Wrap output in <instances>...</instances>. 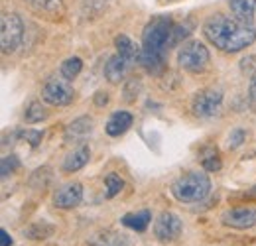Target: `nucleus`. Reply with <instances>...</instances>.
I'll return each instance as SVG.
<instances>
[{
	"label": "nucleus",
	"mask_w": 256,
	"mask_h": 246,
	"mask_svg": "<svg viewBox=\"0 0 256 246\" xmlns=\"http://www.w3.org/2000/svg\"><path fill=\"white\" fill-rule=\"evenodd\" d=\"M205 38L224 54H236L256 42L254 24H244L234 16L215 14L203 24Z\"/></svg>",
	"instance_id": "1"
},
{
	"label": "nucleus",
	"mask_w": 256,
	"mask_h": 246,
	"mask_svg": "<svg viewBox=\"0 0 256 246\" xmlns=\"http://www.w3.org/2000/svg\"><path fill=\"white\" fill-rule=\"evenodd\" d=\"M174 20L170 16H156L152 18L142 32V50L168 54L174 48Z\"/></svg>",
	"instance_id": "2"
},
{
	"label": "nucleus",
	"mask_w": 256,
	"mask_h": 246,
	"mask_svg": "<svg viewBox=\"0 0 256 246\" xmlns=\"http://www.w3.org/2000/svg\"><path fill=\"white\" fill-rule=\"evenodd\" d=\"M211 193V180L205 172H190L176 180L172 195L182 203H199Z\"/></svg>",
	"instance_id": "3"
},
{
	"label": "nucleus",
	"mask_w": 256,
	"mask_h": 246,
	"mask_svg": "<svg viewBox=\"0 0 256 246\" xmlns=\"http://www.w3.org/2000/svg\"><path fill=\"white\" fill-rule=\"evenodd\" d=\"M178 63L188 73H203L211 63V56H209V50L201 42L193 40V42H188L180 48Z\"/></svg>",
	"instance_id": "4"
},
{
	"label": "nucleus",
	"mask_w": 256,
	"mask_h": 246,
	"mask_svg": "<svg viewBox=\"0 0 256 246\" xmlns=\"http://www.w3.org/2000/svg\"><path fill=\"white\" fill-rule=\"evenodd\" d=\"M221 108H223V92L219 89H215V87H209V89L195 92V96L192 100L193 114L197 118H203V120L219 116Z\"/></svg>",
	"instance_id": "5"
},
{
	"label": "nucleus",
	"mask_w": 256,
	"mask_h": 246,
	"mask_svg": "<svg viewBox=\"0 0 256 246\" xmlns=\"http://www.w3.org/2000/svg\"><path fill=\"white\" fill-rule=\"evenodd\" d=\"M24 40V22L18 14H2L0 18V46L4 54H12Z\"/></svg>",
	"instance_id": "6"
},
{
	"label": "nucleus",
	"mask_w": 256,
	"mask_h": 246,
	"mask_svg": "<svg viewBox=\"0 0 256 246\" xmlns=\"http://www.w3.org/2000/svg\"><path fill=\"white\" fill-rule=\"evenodd\" d=\"M42 98L52 106H67L73 102L75 91L67 79H50L42 89Z\"/></svg>",
	"instance_id": "7"
},
{
	"label": "nucleus",
	"mask_w": 256,
	"mask_h": 246,
	"mask_svg": "<svg viewBox=\"0 0 256 246\" xmlns=\"http://www.w3.org/2000/svg\"><path fill=\"white\" fill-rule=\"evenodd\" d=\"M182 230H184L182 218H180V215H176L172 211H164L156 218V222H154V234H156V238L160 242H174V240H178Z\"/></svg>",
	"instance_id": "8"
},
{
	"label": "nucleus",
	"mask_w": 256,
	"mask_h": 246,
	"mask_svg": "<svg viewBox=\"0 0 256 246\" xmlns=\"http://www.w3.org/2000/svg\"><path fill=\"white\" fill-rule=\"evenodd\" d=\"M221 222L224 226L236 228V230H246L256 224V209L252 207H236L228 209L221 215Z\"/></svg>",
	"instance_id": "9"
},
{
	"label": "nucleus",
	"mask_w": 256,
	"mask_h": 246,
	"mask_svg": "<svg viewBox=\"0 0 256 246\" xmlns=\"http://www.w3.org/2000/svg\"><path fill=\"white\" fill-rule=\"evenodd\" d=\"M83 201V185L73 182L60 187L54 195V203L58 209H73Z\"/></svg>",
	"instance_id": "10"
},
{
	"label": "nucleus",
	"mask_w": 256,
	"mask_h": 246,
	"mask_svg": "<svg viewBox=\"0 0 256 246\" xmlns=\"http://www.w3.org/2000/svg\"><path fill=\"white\" fill-rule=\"evenodd\" d=\"M93 118L91 116H79V118H75L73 122L69 124L67 128H65V142H81V140H85L91 132H93Z\"/></svg>",
	"instance_id": "11"
},
{
	"label": "nucleus",
	"mask_w": 256,
	"mask_h": 246,
	"mask_svg": "<svg viewBox=\"0 0 256 246\" xmlns=\"http://www.w3.org/2000/svg\"><path fill=\"white\" fill-rule=\"evenodd\" d=\"M132 122H134V118H132L130 112H126V110H116V112H112L110 118L106 120L104 130H106L108 136L116 138V136H122L128 128L132 126Z\"/></svg>",
	"instance_id": "12"
},
{
	"label": "nucleus",
	"mask_w": 256,
	"mask_h": 246,
	"mask_svg": "<svg viewBox=\"0 0 256 246\" xmlns=\"http://www.w3.org/2000/svg\"><path fill=\"white\" fill-rule=\"evenodd\" d=\"M130 65H132V63L126 62L122 56L116 54V56L108 58V62L104 63V77H106L110 83H120Z\"/></svg>",
	"instance_id": "13"
},
{
	"label": "nucleus",
	"mask_w": 256,
	"mask_h": 246,
	"mask_svg": "<svg viewBox=\"0 0 256 246\" xmlns=\"http://www.w3.org/2000/svg\"><path fill=\"white\" fill-rule=\"evenodd\" d=\"M228 6H230V12L234 14L236 20H240L244 24L254 22L256 0H228Z\"/></svg>",
	"instance_id": "14"
},
{
	"label": "nucleus",
	"mask_w": 256,
	"mask_h": 246,
	"mask_svg": "<svg viewBox=\"0 0 256 246\" xmlns=\"http://www.w3.org/2000/svg\"><path fill=\"white\" fill-rule=\"evenodd\" d=\"M89 246H128V240L124 234L116 232V230H100L89 238Z\"/></svg>",
	"instance_id": "15"
},
{
	"label": "nucleus",
	"mask_w": 256,
	"mask_h": 246,
	"mask_svg": "<svg viewBox=\"0 0 256 246\" xmlns=\"http://www.w3.org/2000/svg\"><path fill=\"white\" fill-rule=\"evenodd\" d=\"M138 63L152 75H160L162 71L166 69V54H158V52H148L142 50L140 52V60Z\"/></svg>",
	"instance_id": "16"
},
{
	"label": "nucleus",
	"mask_w": 256,
	"mask_h": 246,
	"mask_svg": "<svg viewBox=\"0 0 256 246\" xmlns=\"http://www.w3.org/2000/svg\"><path fill=\"white\" fill-rule=\"evenodd\" d=\"M114 46H116V50H118V56H122L126 62L136 63L138 60H140V52H142V48H138V46H136L128 36H124V34L116 36Z\"/></svg>",
	"instance_id": "17"
},
{
	"label": "nucleus",
	"mask_w": 256,
	"mask_h": 246,
	"mask_svg": "<svg viewBox=\"0 0 256 246\" xmlns=\"http://www.w3.org/2000/svg\"><path fill=\"white\" fill-rule=\"evenodd\" d=\"M89 158H91V150H89L87 146H79L77 150H73L71 154L65 158L64 170L65 172H69V174H71V172H79L81 168L87 166Z\"/></svg>",
	"instance_id": "18"
},
{
	"label": "nucleus",
	"mask_w": 256,
	"mask_h": 246,
	"mask_svg": "<svg viewBox=\"0 0 256 246\" xmlns=\"http://www.w3.org/2000/svg\"><path fill=\"white\" fill-rule=\"evenodd\" d=\"M150 220H152V213H150L148 209L138 211V213H130V215H124L120 218V222H122L124 226L136 230V232H144V230L148 228Z\"/></svg>",
	"instance_id": "19"
},
{
	"label": "nucleus",
	"mask_w": 256,
	"mask_h": 246,
	"mask_svg": "<svg viewBox=\"0 0 256 246\" xmlns=\"http://www.w3.org/2000/svg\"><path fill=\"white\" fill-rule=\"evenodd\" d=\"M30 8L44 16H60L64 12V0H26Z\"/></svg>",
	"instance_id": "20"
},
{
	"label": "nucleus",
	"mask_w": 256,
	"mask_h": 246,
	"mask_svg": "<svg viewBox=\"0 0 256 246\" xmlns=\"http://www.w3.org/2000/svg\"><path fill=\"white\" fill-rule=\"evenodd\" d=\"M48 118V110L42 106V102H38V100H34L30 102V106L26 108V112H24V120L28 124H36V122H42V120H46Z\"/></svg>",
	"instance_id": "21"
},
{
	"label": "nucleus",
	"mask_w": 256,
	"mask_h": 246,
	"mask_svg": "<svg viewBox=\"0 0 256 246\" xmlns=\"http://www.w3.org/2000/svg\"><path fill=\"white\" fill-rule=\"evenodd\" d=\"M81 69H83V62L79 60V58H69V60H65L62 63V77L67 79V81H73L79 73H81Z\"/></svg>",
	"instance_id": "22"
},
{
	"label": "nucleus",
	"mask_w": 256,
	"mask_h": 246,
	"mask_svg": "<svg viewBox=\"0 0 256 246\" xmlns=\"http://www.w3.org/2000/svg\"><path fill=\"white\" fill-rule=\"evenodd\" d=\"M52 234H54V226L48 224V222H38V224H34L26 230V236L34 238V240H44V238H48Z\"/></svg>",
	"instance_id": "23"
},
{
	"label": "nucleus",
	"mask_w": 256,
	"mask_h": 246,
	"mask_svg": "<svg viewBox=\"0 0 256 246\" xmlns=\"http://www.w3.org/2000/svg\"><path fill=\"white\" fill-rule=\"evenodd\" d=\"M104 185H106V197L110 199V197H114V195H118V193L122 191L124 182H122L116 174H108V176L104 178Z\"/></svg>",
	"instance_id": "24"
},
{
	"label": "nucleus",
	"mask_w": 256,
	"mask_h": 246,
	"mask_svg": "<svg viewBox=\"0 0 256 246\" xmlns=\"http://www.w3.org/2000/svg\"><path fill=\"white\" fill-rule=\"evenodd\" d=\"M20 168V160L18 156H6L2 158V164H0V172H2V178H8L10 174H14L16 170Z\"/></svg>",
	"instance_id": "25"
},
{
	"label": "nucleus",
	"mask_w": 256,
	"mask_h": 246,
	"mask_svg": "<svg viewBox=\"0 0 256 246\" xmlns=\"http://www.w3.org/2000/svg\"><path fill=\"white\" fill-rule=\"evenodd\" d=\"M18 138L30 142L32 148H38L40 142L44 140V132H42V130H22V132H18Z\"/></svg>",
	"instance_id": "26"
},
{
	"label": "nucleus",
	"mask_w": 256,
	"mask_h": 246,
	"mask_svg": "<svg viewBox=\"0 0 256 246\" xmlns=\"http://www.w3.org/2000/svg\"><path fill=\"white\" fill-rule=\"evenodd\" d=\"M244 140H246L244 130H242V128H234V130L230 132V136H228V148H230V150H236V148H240V146L244 144Z\"/></svg>",
	"instance_id": "27"
},
{
	"label": "nucleus",
	"mask_w": 256,
	"mask_h": 246,
	"mask_svg": "<svg viewBox=\"0 0 256 246\" xmlns=\"http://www.w3.org/2000/svg\"><path fill=\"white\" fill-rule=\"evenodd\" d=\"M203 168H205V172H219V170H221L219 154L215 152V154L209 156V158H203Z\"/></svg>",
	"instance_id": "28"
},
{
	"label": "nucleus",
	"mask_w": 256,
	"mask_h": 246,
	"mask_svg": "<svg viewBox=\"0 0 256 246\" xmlns=\"http://www.w3.org/2000/svg\"><path fill=\"white\" fill-rule=\"evenodd\" d=\"M246 79H248V100L256 108V69L250 75H246Z\"/></svg>",
	"instance_id": "29"
},
{
	"label": "nucleus",
	"mask_w": 256,
	"mask_h": 246,
	"mask_svg": "<svg viewBox=\"0 0 256 246\" xmlns=\"http://www.w3.org/2000/svg\"><path fill=\"white\" fill-rule=\"evenodd\" d=\"M106 102H108V96H106V92H96L95 94V104L96 106H104V104H106Z\"/></svg>",
	"instance_id": "30"
},
{
	"label": "nucleus",
	"mask_w": 256,
	"mask_h": 246,
	"mask_svg": "<svg viewBox=\"0 0 256 246\" xmlns=\"http://www.w3.org/2000/svg\"><path fill=\"white\" fill-rule=\"evenodd\" d=\"M0 246H12V238L4 228L0 230Z\"/></svg>",
	"instance_id": "31"
},
{
	"label": "nucleus",
	"mask_w": 256,
	"mask_h": 246,
	"mask_svg": "<svg viewBox=\"0 0 256 246\" xmlns=\"http://www.w3.org/2000/svg\"><path fill=\"white\" fill-rule=\"evenodd\" d=\"M246 197H250V199H256V185L252 189H248V193H246Z\"/></svg>",
	"instance_id": "32"
}]
</instances>
